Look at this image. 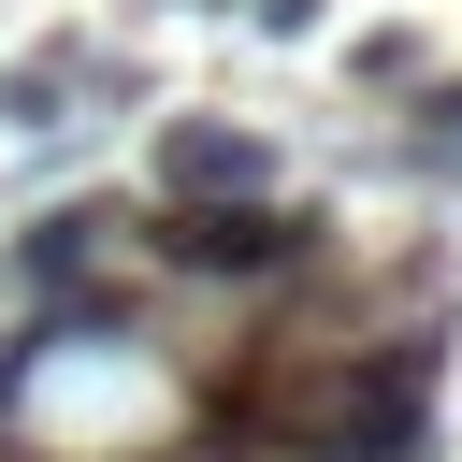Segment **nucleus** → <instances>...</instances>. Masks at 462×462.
Listing matches in <instances>:
<instances>
[{"label": "nucleus", "instance_id": "f257e3e1", "mask_svg": "<svg viewBox=\"0 0 462 462\" xmlns=\"http://www.w3.org/2000/svg\"><path fill=\"white\" fill-rule=\"evenodd\" d=\"M433 332H375L346 375H332V419H318V462H419V419H433Z\"/></svg>", "mask_w": 462, "mask_h": 462}, {"label": "nucleus", "instance_id": "f03ea898", "mask_svg": "<svg viewBox=\"0 0 462 462\" xmlns=\"http://www.w3.org/2000/svg\"><path fill=\"white\" fill-rule=\"evenodd\" d=\"M144 245H159L173 274L260 289V274H303V260H318V217H303V202H173V217H144Z\"/></svg>", "mask_w": 462, "mask_h": 462}, {"label": "nucleus", "instance_id": "7ed1b4c3", "mask_svg": "<svg viewBox=\"0 0 462 462\" xmlns=\"http://www.w3.org/2000/svg\"><path fill=\"white\" fill-rule=\"evenodd\" d=\"M159 188H173V202H260V130L173 116V130H159Z\"/></svg>", "mask_w": 462, "mask_h": 462}, {"label": "nucleus", "instance_id": "20e7f679", "mask_svg": "<svg viewBox=\"0 0 462 462\" xmlns=\"http://www.w3.org/2000/svg\"><path fill=\"white\" fill-rule=\"evenodd\" d=\"M101 231H130L116 202H58V217H29V245H14V274L29 289H87V260H101Z\"/></svg>", "mask_w": 462, "mask_h": 462}, {"label": "nucleus", "instance_id": "39448f33", "mask_svg": "<svg viewBox=\"0 0 462 462\" xmlns=\"http://www.w3.org/2000/svg\"><path fill=\"white\" fill-rule=\"evenodd\" d=\"M58 101H72V58H14L0 72V116L14 130H58Z\"/></svg>", "mask_w": 462, "mask_h": 462}, {"label": "nucleus", "instance_id": "423d86ee", "mask_svg": "<svg viewBox=\"0 0 462 462\" xmlns=\"http://www.w3.org/2000/svg\"><path fill=\"white\" fill-rule=\"evenodd\" d=\"M419 159H433V173H462V72L433 87V130H419Z\"/></svg>", "mask_w": 462, "mask_h": 462}, {"label": "nucleus", "instance_id": "0eeeda50", "mask_svg": "<svg viewBox=\"0 0 462 462\" xmlns=\"http://www.w3.org/2000/svg\"><path fill=\"white\" fill-rule=\"evenodd\" d=\"M245 29H260V43H303V29H318V0H245Z\"/></svg>", "mask_w": 462, "mask_h": 462}]
</instances>
